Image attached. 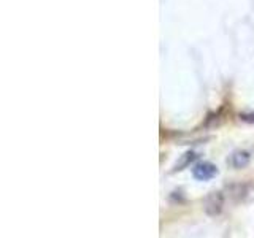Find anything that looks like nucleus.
I'll list each match as a JSON object with an SVG mask.
<instances>
[{"label":"nucleus","mask_w":254,"mask_h":238,"mask_svg":"<svg viewBox=\"0 0 254 238\" xmlns=\"http://www.w3.org/2000/svg\"><path fill=\"white\" fill-rule=\"evenodd\" d=\"M197 159V154L195 153H192V151H189V153H186V154H183V157L180 159V161L177 162V165H175V169H173V172H180V170H183L185 167H188L190 162L192 161H195Z\"/></svg>","instance_id":"20e7f679"},{"label":"nucleus","mask_w":254,"mask_h":238,"mask_svg":"<svg viewBox=\"0 0 254 238\" xmlns=\"http://www.w3.org/2000/svg\"><path fill=\"white\" fill-rule=\"evenodd\" d=\"M218 175V167L211 162H200L194 165L192 169V177L197 181H210Z\"/></svg>","instance_id":"f03ea898"},{"label":"nucleus","mask_w":254,"mask_h":238,"mask_svg":"<svg viewBox=\"0 0 254 238\" xmlns=\"http://www.w3.org/2000/svg\"><path fill=\"white\" fill-rule=\"evenodd\" d=\"M238 118H240L243 122L254 124V111H248V113H240V116H238Z\"/></svg>","instance_id":"39448f33"},{"label":"nucleus","mask_w":254,"mask_h":238,"mask_svg":"<svg viewBox=\"0 0 254 238\" xmlns=\"http://www.w3.org/2000/svg\"><path fill=\"white\" fill-rule=\"evenodd\" d=\"M222 208H224V194L219 192V190L210 192L203 198V211L208 216H218Z\"/></svg>","instance_id":"f257e3e1"},{"label":"nucleus","mask_w":254,"mask_h":238,"mask_svg":"<svg viewBox=\"0 0 254 238\" xmlns=\"http://www.w3.org/2000/svg\"><path fill=\"white\" fill-rule=\"evenodd\" d=\"M250 161H251V156L248 151H235V153L230 156L229 162L234 169L240 170V169H245V167L250 164Z\"/></svg>","instance_id":"7ed1b4c3"}]
</instances>
